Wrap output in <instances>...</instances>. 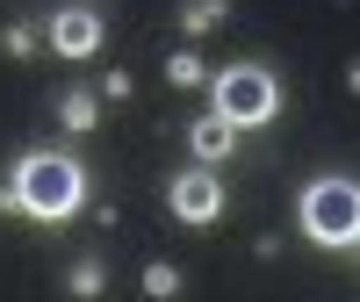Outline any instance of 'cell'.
<instances>
[{"mask_svg":"<svg viewBox=\"0 0 360 302\" xmlns=\"http://www.w3.org/2000/svg\"><path fill=\"white\" fill-rule=\"evenodd\" d=\"M8 209H22L29 223H72L79 202H86V173L72 151H22L15 159V180L8 195H0Z\"/></svg>","mask_w":360,"mask_h":302,"instance_id":"cell-1","label":"cell"},{"mask_svg":"<svg viewBox=\"0 0 360 302\" xmlns=\"http://www.w3.org/2000/svg\"><path fill=\"white\" fill-rule=\"evenodd\" d=\"M295 216H303V237H310V245H324V252L360 245V180L317 173L310 188H303V202H295Z\"/></svg>","mask_w":360,"mask_h":302,"instance_id":"cell-2","label":"cell"},{"mask_svg":"<svg viewBox=\"0 0 360 302\" xmlns=\"http://www.w3.org/2000/svg\"><path fill=\"white\" fill-rule=\"evenodd\" d=\"M209 108L231 115L238 130H266L281 115V86L266 65H224V72H209Z\"/></svg>","mask_w":360,"mask_h":302,"instance_id":"cell-3","label":"cell"},{"mask_svg":"<svg viewBox=\"0 0 360 302\" xmlns=\"http://www.w3.org/2000/svg\"><path fill=\"white\" fill-rule=\"evenodd\" d=\"M166 209L188 230H209L224 216V180H217V166H188V173H173L166 180Z\"/></svg>","mask_w":360,"mask_h":302,"instance_id":"cell-4","label":"cell"},{"mask_svg":"<svg viewBox=\"0 0 360 302\" xmlns=\"http://www.w3.org/2000/svg\"><path fill=\"white\" fill-rule=\"evenodd\" d=\"M44 51H58V58H94L101 51V8H86V0H72V8H51V22H44Z\"/></svg>","mask_w":360,"mask_h":302,"instance_id":"cell-5","label":"cell"},{"mask_svg":"<svg viewBox=\"0 0 360 302\" xmlns=\"http://www.w3.org/2000/svg\"><path fill=\"white\" fill-rule=\"evenodd\" d=\"M188 151H195L202 166L231 159V151H238V123H231V115H217V108H209V115H195V123H188Z\"/></svg>","mask_w":360,"mask_h":302,"instance_id":"cell-6","label":"cell"},{"mask_svg":"<svg viewBox=\"0 0 360 302\" xmlns=\"http://www.w3.org/2000/svg\"><path fill=\"white\" fill-rule=\"evenodd\" d=\"M58 123H65L72 137H86L101 123V94H86V86H65V94H58Z\"/></svg>","mask_w":360,"mask_h":302,"instance_id":"cell-7","label":"cell"},{"mask_svg":"<svg viewBox=\"0 0 360 302\" xmlns=\"http://www.w3.org/2000/svg\"><path fill=\"white\" fill-rule=\"evenodd\" d=\"M217 22H231V0H188V8H180V37H188V44H202Z\"/></svg>","mask_w":360,"mask_h":302,"instance_id":"cell-8","label":"cell"},{"mask_svg":"<svg viewBox=\"0 0 360 302\" xmlns=\"http://www.w3.org/2000/svg\"><path fill=\"white\" fill-rule=\"evenodd\" d=\"M166 79H173V86H209L202 51H173V58H166Z\"/></svg>","mask_w":360,"mask_h":302,"instance_id":"cell-9","label":"cell"},{"mask_svg":"<svg viewBox=\"0 0 360 302\" xmlns=\"http://www.w3.org/2000/svg\"><path fill=\"white\" fill-rule=\"evenodd\" d=\"M101 288H108V274H101V259H79L72 274H65V295H79V302H86V295H101Z\"/></svg>","mask_w":360,"mask_h":302,"instance_id":"cell-10","label":"cell"},{"mask_svg":"<svg viewBox=\"0 0 360 302\" xmlns=\"http://www.w3.org/2000/svg\"><path fill=\"white\" fill-rule=\"evenodd\" d=\"M37 37H44L37 22H15V29H0V51H8V58H37V51H44Z\"/></svg>","mask_w":360,"mask_h":302,"instance_id":"cell-11","label":"cell"},{"mask_svg":"<svg viewBox=\"0 0 360 302\" xmlns=\"http://www.w3.org/2000/svg\"><path fill=\"white\" fill-rule=\"evenodd\" d=\"M144 295H152V302H166V295H180V266H144Z\"/></svg>","mask_w":360,"mask_h":302,"instance_id":"cell-12","label":"cell"},{"mask_svg":"<svg viewBox=\"0 0 360 302\" xmlns=\"http://www.w3.org/2000/svg\"><path fill=\"white\" fill-rule=\"evenodd\" d=\"M346 86H353V94H360V58H353V65H346Z\"/></svg>","mask_w":360,"mask_h":302,"instance_id":"cell-13","label":"cell"}]
</instances>
